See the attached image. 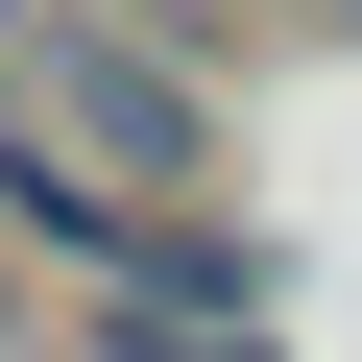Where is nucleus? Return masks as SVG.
<instances>
[{
    "mask_svg": "<svg viewBox=\"0 0 362 362\" xmlns=\"http://www.w3.org/2000/svg\"><path fill=\"white\" fill-rule=\"evenodd\" d=\"M49 25H73V0H0V73H25V49H49Z\"/></svg>",
    "mask_w": 362,
    "mask_h": 362,
    "instance_id": "20e7f679",
    "label": "nucleus"
},
{
    "mask_svg": "<svg viewBox=\"0 0 362 362\" xmlns=\"http://www.w3.org/2000/svg\"><path fill=\"white\" fill-rule=\"evenodd\" d=\"M242 25H314V0H242Z\"/></svg>",
    "mask_w": 362,
    "mask_h": 362,
    "instance_id": "39448f33",
    "label": "nucleus"
},
{
    "mask_svg": "<svg viewBox=\"0 0 362 362\" xmlns=\"http://www.w3.org/2000/svg\"><path fill=\"white\" fill-rule=\"evenodd\" d=\"M73 25H145V49H194V73H218V49H242V0H73Z\"/></svg>",
    "mask_w": 362,
    "mask_h": 362,
    "instance_id": "7ed1b4c3",
    "label": "nucleus"
},
{
    "mask_svg": "<svg viewBox=\"0 0 362 362\" xmlns=\"http://www.w3.org/2000/svg\"><path fill=\"white\" fill-rule=\"evenodd\" d=\"M25 97L121 169V194H218V73H194V49H145V25H49Z\"/></svg>",
    "mask_w": 362,
    "mask_h": 362,
    "instance_id": "f257e3e1",
    "label": "nucleus"
},
{
    "mask_svg": "<svg viewBox=\"0 0 362 362\" xmlns=\"http://www.w3.org/2000/svg\"><path fill=\"white\" fill-rule=\"evenodd\" d=\"M338 25H362V0H338Z\"/></svg>",
    "mask_w": 362,
    "mask_h": 362,
    "instance_id": "423d86ee",
    "label": "nucleus"
},
{
    "mask_svg": "<svg viewBox=\"0 0 362 362\" xmlns=\"http://www.w3.org/2000/svg\"><path fill=\"white\" fill-rule=\"evenodd\" d=\"M97 362H290V314H97Z\"/></svg>",
    "mask_w": 362,
    "mask_h": 362,
    "instance_id": "f03ea898",
    "label": "nucleus"
}]
</instances>
